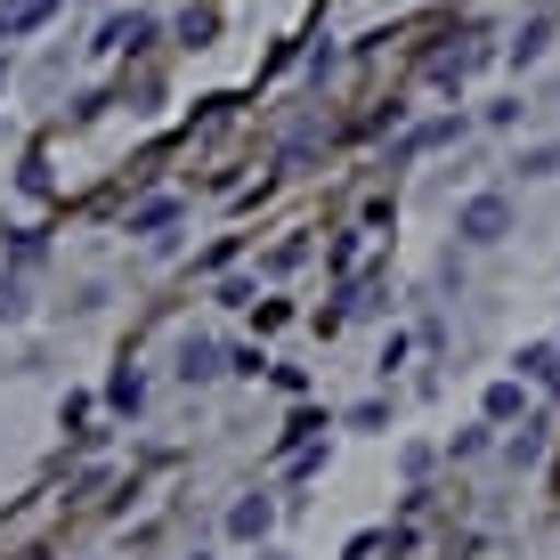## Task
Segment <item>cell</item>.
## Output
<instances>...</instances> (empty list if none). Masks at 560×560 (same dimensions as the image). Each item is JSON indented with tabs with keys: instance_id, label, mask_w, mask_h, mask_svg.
Returning a JSON list of instances; mask_svg holds the SVG:
<instances>
[{
	"instance_id": "cell-11",
	"label": "cell",
	"mask_w": 560,
	"mask_h": 560,
	"mask_svg": "<svg viewBox=\"0 0 560 560\" xmlns=\"http://www.w3.org/2000/svg\"><path fill=\"white\" fill-rule=\"evenodd\" d=\"M431 463H439V447H407V455H398V471H407V479H422Z\"/></svg>"
},
{
	"instance_id": "cell-9",
	"label": "cell",
	"mask_w": 560,
	"mask_h": 560,
	"mask_svg": "<svg viewBox=\"0 0 560 560\" xmlns=\"http://www.w3.org/2000/svg\"><path fill=\"white\" fill-rule=\"evenodd\" d=\"M552 171H560V147H528L520 154V179H552Z\"/></svg>"
},
{
	"instance_id": "cell-4",
	"label": "cell",
	"mask_w": 560,
	"mask_h": 560,
	"mask_svg": "<svg viewBox=\"0 0 560 560\" xmlns=\"http://www.w3.org/2000/svg\"><path fill=\"white\" fill-rule=\"evenodd\" d=\"M220 341H179V382H220Z\"/></svg>"
},
{
	"instance_id": "cell-1",
	"label": "cell",
	"mask_w": 560,
	"mask_h": 560,
	"mask_svg": "<svg viewBox=\"0 0 560 560\" xmlns=\"http://www.w3.org/2000/svg\"><path fill=\"white\" fill-rule=\"evenodd\" d=\"M455 236L479 244V253H488V244H504V236H512V196H504V187H479V196H463V203H455Z\"/></svg>"
},
{
	"instance_id": "cell-8",
	"label": "cell",
	"mask_w": 560,
	"mask_h": 560,
	"mask_svg": "<svg viewBox=\"0 0 560 560\" xmlns=\"http://www.w3.org/2000/svg\"><path fill=\"white\" fill-rule=\"evenodd\" d=\"M106 398H114V407H122V415H139V407H147V382L130 374V365H122V374L106 382Z\"/></svg>"
},
{
	"instance_id": "cell-7",
	"label": "cell",
	"mask_w": 560,
	"mask_h": 560,
	"mask_svg": "<svg viewBox=\"0 0 560 560\" xmlns=\"http://www.w3.org/2000/svg\"><path fill=\"white\" fill-rule=\"evenodd\" d=\"M520 415V382H495L488 398H479V422H512Z\"/></svg>"
},
{
	"instance_id": "cell-6",
	"label": "cell",
	"mask_w": 560,
	"mask_h": 560,
	"mask_svg": "<svg viewBox=\"0 0 560 560\" xmlns=\"http://www.w3.org/2000/svg\"><path fill=\"white\" fill-rule=\"evenodd\" d=\"M545 42H552V16H528V25L512 33V57H520V66H536V57H545Z\"/></svg>"
},
{
	"instance_id": "cell-2",
	"label": "cell",
	"mask_w": 560,
	"mask_h": 560,
	"mask_svg": "<svg viewBox=\"0 0 560 560\" xmlns=\"http://www.w3.org/2000/svg\"><path fill=\"white\" fill-rule=\"evenodd\" d=\"M154 33H163V25H154L147 9H130V16H106V25H98V49H106V57H139Z\"/></svg>"
},
{
	"instance_id": "cell-10",
	"label": "cell",
	"mask_w": 560,
	"mask_h": 560,
	"mask_svg": "<svg viewBox=\"0 0 560 560\" xmlns=\"http://www.w3.org/2000/svg\"><path fill=\"white\" fill-rule=\"evenodd\" d=\"M16 317H25V284L0 277V325H16Z\"/></svg>"
},
{
	"instance_id": "cell-3",
	"label": "cell",
	"mask_w": 560,
	"mask_h": 560,
	"mask_svg": "<svg viewBox=\"0 0 560 560\" xmlns=\"http://www.w3.org/2000/svg\"><path fill=\"white\" fill-rule=\"evenodd\" d=\"M268 528H277V504H268V495H244V504L228 512V536H236V545H260Z\"/></svg>"
},
{
	"instance_id": "cell-5",
	"label": "cell",
	"mask_w": 560,
	"mask_h": 560,
	"mask_svg": "<svg viewBox=\"0 0 560 560\" xmlns=\"http://www.w3.org/2000/svg\"><path fill=\"white\" fill-rule=\"evenodd\" d=\"M163 228H179V196H154L130 211V236H163Z\"/></svg>"
}]
</instances>
